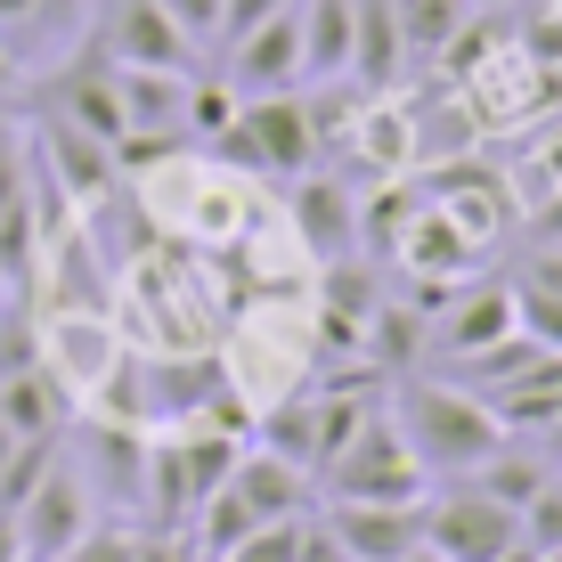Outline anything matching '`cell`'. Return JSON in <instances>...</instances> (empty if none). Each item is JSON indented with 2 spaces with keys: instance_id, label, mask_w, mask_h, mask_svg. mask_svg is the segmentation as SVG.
Masks as SVG:
<instances>
[{
  "instance_id": "cell-26",
  "label": "cell",
  "mask_w": 562,
  "mask_h": 562,
  "mask_svg": "<svg viewBox=\"0 0 562 562\" xmlns=\"http://www.w3.org/2000/svg\"><path fill=\"white\" fill-rule=\"evenodd\" d=\"M514 285H538V294H554V302H562V245H538L530 269H521Z\"/></svg>"
},
{
  "instance_id": "cell-14",
  "label": "cell",
  "mask_w": 562,
  "mask_h": 562,
  "mask_svg": "<svg viewBox=\"0 0 562 562\" xmlns=\"http://www.w3.org/2000/svg\"><path fill=\"white\" fill-rule=\"evenodd\" d=\"M294 237H302V254L310 261H351V245H359V196H351V180H335V171H302V188H294Z\"/></svg>"
},
{
  "instance_id": "cell-4",
  "label": "cell",
  "mask_w": 562,
  "mask_h": 562,
  "mask_svg": "<svg viewBox=\"0 0 562 562\" xmlns=\"http://www.w3.org/2000/svg\"><path fill=\"white\" fill-rule=\"evenodd\" d=\"M245 440L212 432V424H171V432H147V530H180L212 506L228 473H237Z\"/></svg>"
},
{
  "instance_id": "cell-13",
  "label": "cell",
  "mask_w": 562,
  "mask_h": 562,
  "mask_svg": "<svg viewBox=\"0 0 562 562\" xmlns=\"http://www.w3.org/2000/svg\"><path fill=\"white\" fill-rule=\"evenodd\" d=\"M228 90H237V99L302 90V0L285 16H269V25H254L245 42H228Z\"/></svg>"
},
{
  "instance_id": "cell-20",
  "label": "cell",
  "mask_w": 562,
  "mask_h": 562,
  "mask_svg": "<svg viewBox=\"0 0 562 562\" xmlns=\"http://www.w3.org/2000/svg\"><path fill=\"white\" fill-rule=\"evenodd\" d=\"M464 481H473V490H490L497 506H514V514H521V506H530V497L554 481V464L538 457V449H497L490 464H481V473H464Z\"/></svg>"
},
{
  "instance_id": "cell-12",
  "label": "cell",
  "mask_w": 562,
  "mask_h": 562,
  "mask_svg": "<svg viewBox=\"0 0 562 562\" xmlns=\"http://www.w3.org/2000/svg\"><path fill=\"white\" fill-rule=\"evenodd\" d=\"M506 335H521L514 285H473V294H449V302L432 310V359L440 367H464V359L497 351Z\"/></svg>"
},
{
  "instance_id": "cell-7",
  "label": "cell",
  "mask_w": 562,
  "mask_h": 562,
  "mask_svg": "<svg viewBox=\"0 0 562 562\" xmlns=\"http://www.w3.org/2000/svg\"><path fill=\"white\" fill-rule=\"evenodd\" d=\"M33 171L57 188L66 204H99L114 180H123V164H114V147L99 139V131H82V123H66V114H49L42 106V123H33Z\"/></svg>"
},
{
  "instance_id": "cell-9",
  "label": "cell",
  "mask_w": 562,
  "mask_h": 562,
  "mask_svg": "<svg viewBox=\"0 0 562 562\" xmlns=\"http://www.w3.org/2000/svg\"><path fill=\"white\" fill-rule=\"evenodd\" d=\"M90 42H99L114 66H147V74H188V66H196V42L171 25L164 0H114Z\"/></svg>"
},
{
  "instance_id": "cell-17",
  "label": "cell",
  "mask_w": 562,
  "mask_h": 562,
  "mask_svg": "<svg viewBox=\"0 0 562 562\" xmlns=\"http://www.w3.org/2000/svg\"><path fill=\"white\" fill-rule=\"evenodd\" d=\"M408 57H400V16L392 0H351V82L367 99H392Z\"/></svg>"
},
{
  "instance_id": "cell-34",
  "label": "cell",
  "mask_w": 562,
  "mask_h": 562,
  "mask_svg": "<svg viewBox=\"0 0 562 562\" xmlns=\"http://www.w3.org/2000/svg\"><path fill=\"white\" fill-rule=\"evenodd\" d=\"M473 9H497V0H473Z\"/></svg>"
},
{
  "instance_id": "cell-30",
  "label": "cell",
  "mask_w": 562,
  "mask_h": 562,
  "mask_svg": "<svg viewBox=\"0 0 562 562\" xmlns=\"http://www.w3.org/2000/svg\"><path fill=\"white\" fill-rule=\"evenodd\" d=\"M0 562H25V538H16V514H0Z\"/></svg>"
},
{
  "instance_id": "cell-10",
  "label": "cell",
  "mask_w": 562,
  "mask_h": 562,
  "mask_svg": "<svg viewBox=\"0 0 562 562\" xmlns=\"http://www.w3.org/2000/svg\"><path fill=\"white\" fill-rule=\"evenodd\" d=\"M82 449H90V464H82V481H90V497H114L123 506V521H139L147 530V432L139 424H114V416H90L82 424Z\"/></svg>"
},
{
  "instance_id": "cell-31",
  "label": "cell",
  "mask_w": 562,
  "mask_h": 562,
  "mask_svg": "<svg viewBox=\"0 0 562 562\" xmlns=\"http://www.w3.org/2000/svg\"><path fill=\"white\" fill-rule=\"evenodd\" d=\"M9 99H16V57L0 49V106H9Z\"/></svg>"
},
{
  "instance_id": "cell-1",
  "label": "cell",
  "mask_w": 562,
  "mask_h": 562,
  "mask_svg": "<svg viewBox=\"0 0 562 562\" xmlns=\"http://www.w3.org/2000/svg\"><path fill=\"white\" fill-rule=\"evenodd\" d=\"M392 416H400V432H408V449H416V464H424L432 481L481 473V464L514 440L481 392H464L457 375H424V367H416V375H400Z\"/></svg>"
},
{
  "instance_id": "cell-2",
  "label": "cell",
  "mask_w": 562,
  "mask_h": 562,
  "mask_svg": "<svg viewBox=\"0 0 562 562\" xmlns=\"http://www.w3.org/2000/svg\"><path fill=\"white\" fill-rule=\"evenodd\" d=\"M318 490H326V506H424V497H432V473L416 464L392 408H367L359 432L318 464Z\"/></svg>"
},
{
  "instance_id": "cell-33",
  "label": "cell",
  "mask_w": 562,
  "mask_h": 562,
  "mask_svg": "<svg viewBox=\"0 0 562 562\" xmlns=\"http://www.w3.org/2000/svg\"><path fill=\"white\" fill-rule=\"evenodd\" d=\"M9 457H16V432H9V424H0V473H9Z\"/></svg>"
},
{
  "instance_id": "cell-29",
  "label": "cell",
  "mask_w": 562,
  "mask_h": 562,
  "mask_svg": "<svg viewBox=\"0 0 562 562\" xmlns=\"http://www.w3.org/2000/svg\"><path fill=\"white\" fill-rule=\"evenodd\" d=\"M33 16H42V0H0V33H9V25H33Z\"/></svg>"
},
{
  "instance_id": "cell-11",
  "label": "cell",
  "mask_w": 562,
  "mask_h": 562,
  "mask_svg": "<svg viewBox=\"0 0 562 562\" xmlns=\"http://www.w3.org/2000/svg\"><path fill=\"white\" fill-rule=\"evenodd\" d=\"M49 114H66V123H82V131H99L106 147H123L131 139V123H123V82H114V57L90 42L82 57H66L57 66V82H49Z\"/></svg>"
},
{
  "instance_id": "cell-23",
  "label": "cell",
  "mask_w": 562,
  "mask_h": 562,
  "mask_svg": "<svg viewBox=\"0 0 562 562\" xmlns=\"http://www.w3.org/2000/svg\"><path fill=\"white\" fill-rule=\"evenodd\" d=\"M514 318H521V335H530V342L562 351V302H554V294H538V285H514Z\"/></svg>"
},
{
  "instance_id": "cell-5",
  "label": "cell",
  "mask_w": 562,
  "mask_h": 562,
  "mask_svg": "<svg viewBox=\"0 0 562 562\" xmlns=\"http://www.w3.org/2000/svg\"><path fill=\"white\" fill-rule=\"evenodd\" d=\"M318 106L302 90H278V99H237V123L221 131V164L245 171V180H302L318 164Z\"/></svg>"
},
{
  "instance_id": "cell-24",
  "label": "cell",
  "mask_w": 562,
  "mask_h": 562,
  "mask_svg": "<svg viewBox=\"0 0 562 562\" xmlns=\"http://www.w3.org/2000/svg\"><path fill=\"white\" fill-rule=\"evenodd\" d=\"M164 9H171V25H180L188 33V42H221V16H228V0H164Z\"/></svg>"
},
{
  "instance_id": "cell-32",
  "label": "cell",
  "mask_w": 562,
  "mask_h": 562,
  "mask_svg": "<svg viewBox=\"0 0 562 562\" xmlns=\"http://www.w3.org/2000/svg\"><path fill=\"white\" fill-rule=\"evenodd\" d=\"M497 562H547V554H538L530 538H521V547H514V554H497Z\"/></svg>"
},
{
  "instance_id": "cell-3",
  "label": "cell",
  "mask_w": 562,
  "mask_h": 562,
  "mask_svg": "<svg viewBox=\"0 0 562 562\" xmlns=\"http://www.w3.org/2000/svg\"><path fill=\"white\" fill-rule=\"evenodd\" d=\"M310 514V473L294 457H278V449H245L237 457V473L212 490V506L196 514L204 530H196V547L204 554H237L254 530H269V521H302Z\"/></svg>"
},
{
  "instance_id": "cell-28",
  "label": "cell",
  "mask_w": 562,
  "mask_h": 562,
  "mask_svg": "<svg viewBox=\"0 0 562 562\" xmlns=\"http://www.w3.org/2000/svg\"><path fill=\"white\" fill-rule=\"evenodd\" d=\"M530 237H538V245H562V188H554V196H547V204H538V221H530Z\"/></svg>"
},
{
  "instance_id": "cell-16",
  "label": "cell",
  "mask_w": 562,
  "mask_h": 562,
  "mask_svg": "<svg viewBox=\"0 0 562 562\" xmlns=\"http://www.w3.org/2000/svg\"><path fill=\"white\" fill-rule=\"evenodd\" d=\"M74 416H82V400H74L42 359L16 367V375L0 383V424H9L16 440H66V432H74Z\"/></svg>"
},
{
  "instance_id": "cell-6",
  "label": "cell",
  "mask_w": 562,
  "mask_h": 562,
  "mask_svg": "<svg viewBox=\"0 0 562 562\" xmlns=\"http://www.w3.org/2000/svg\"><path fill=\"white\" fill-rule=\"evenodd\" d=\"M424 547L440 562H497L521 547V514L497 506L490 490H473V481H449V490L424 497Z\"/></svg>"
},
{
  "instance_id": "cell-19",
  "label": "cell",
  "mask_w": 562,
  "mask_h": 562,
  "mask_svg": "<svg viewBox=\"0 0 562 562\" xmlns=\"http://www.w3.org/2000/svg\"><path fill=\"white\" fill-rule=\"evenodd\" d=\"M392 16H400V57L408 66H440L449 57V42L464 25H473V0H392Z\"/></svg>"
},
{
  "instance_id": "cell-21",
  "label": "cell",
  "mask_w": 562,
  "mask_h": 562,
  "mask_svg": "<svg viewBox=\"0 0 562 562\" xmlns=\"http://www.w3.org/2000/svg\"><path fill=\"white\" fill-rule=\"evenodd\" d=\"M139 554H147V530H139V521H90V530L74 538L57 562H139Z\"/></svg>"
},
{
  "instance_id": "cell-15",
  "label": "cell",
  "mask_w": 562,
  "mask_h": 562,
  "mask_svg": "<svg viewBox=\"0 0 562 562\" xmlns=\"http://www.w3.org/2000/svg\"><path fill=\"white\" fill-rule=\"evenodd\" d=\"M326 530L351 562H408L424 547V506H326Z\"/></svg>"
},
{
  "instance_id": "cell-18",
  "label": "cell",
  "mask_w": 562,
  "mask_h": 562,
  "mask_svg": "<svg viewBox=\"0 0 562 562\" xmlns=\"http://www.w3.org/2000/svg\"><path fill=\"white\" fill-rule=\"evenodd\" d=\"M351 74V0H302V82L326 90Z\"/></svg>"
},
{
  "instance_id": "cell-25",
  "label": "cell",
  "mask_w": 562,
  "mask_h": 562,
  "mask_svg": "<svg viewBox=\"0 0 562 562\" xmlns=\"http://www.w3.org/2000/svg\"><path fill=\"white\" fill-rule=\"evenodd\" d=\"M294 0H228V16H221V42H245L254 25H269V16H285Z\"/></svg>"
},
{
  "instance_id": "cell-8",
  "label": "cell",
  "mask_w": 562,
  "mask_h": 562,
  "mask_svg": "<svg viewBox=\"0 0 562 562\" xmlns=\"http://www.w3.org/2000/svg\"><path fill=\"white\" fill-rule=\"evenodd\" d=\"M99 521V497H90V481H82V464L74 457H57L49 473H42V490L16 506V538H25V554L33 562H57L74 547V538Z\"/></svg>"
},
{
  "instance_id": "cell-22",
  "label": "cell",
  "mask_w": 562,
  "mask_h": 562,
  "mask_svg": "<svg viewBox=\"0 0 562 562\" xmlns=\"http://www.w3.org/2000/svg\"><path fill=\"white\" fill-rule=\"evenodd\" d=\"M521 538H530L538 554H562V473L530 497V506H521Z\"/></svg>"
},
{
  "instance_id": "cell-27",
  "label": "cell",
  "mask_w": 562,
  "mask_h": 562,
  "mask_svg": "<svg viewBox=\"0 0 562 562\" xmlns=\"http://www.w3.org/2000/svg\"><path fill=\"white\" fill-rule=\"evenodd\" d=\"M294 562H351V554L335 547V530H326V521H302V554H294Z\"/></svg>"
},
{
  "instance_id": "cell-35",
  "label": "cell",
  "mask_w": 562,
  "mask_h": 562,
  "mask_svg": "<svg viewBox=\"0 0 562 562\" xmlns=\"http://www.w3.org/2000/svg\"><path fill=\"white\" fill-rule=\"evenodd\" d=\"M547 562H562V554H547Z\"/></svg>"
}]
</instances>
